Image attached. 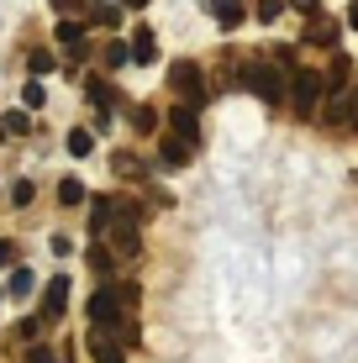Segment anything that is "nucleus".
<instances>
[{
  "label": "nucleus",
  "mask_w": 358,
  "mask_h": 363,
  "mask_svg": "<svg viewBox=\"0 0 358 363\" xmlns=\"http://www.w3.org/2000/svg\"><path fill=\"white\" fill-rule=\"evenodd\" d=\"M111 242H116V253L121 258H132V253H138V211H132V206H111Z\"/></svg>",
  "instance_id": "nucleus-1"
},
{
  "label": "nucleus",
  "mask_w": 358,
  "mask_h": 363,
  "mask_svg": "<svg viewBox=\"0 0 358 363\" xmlns=\"http://www.w3.org/2000/svg\"><path fill=\"white\" fill-rule=\"evenodd\" d=\"M316 100H322V74L316 69H295V84H290L295 116H316Z\"/></svg>",
  "instance_id": "nucleus-2"
},
{
  "label": "nucleus",
  "mask_w": 358,
  "mask_h": 363,
  "mask_svg": "<svg viewBox=\"0 0 358 363\" xmlns=\"http://www.w3.org/2000/svg\"><path fill=\"white\" fill-rule=\"evenodd\" d=\"M242 84H248L253 95H264L269 106H279V100H285V79H279V74L269 69V64H253L248 74H242Z\"/></svg>",
  "instance_id": "nucleus-3"
},
{
  "label": "nucleus",
  "mask_w": 358,
  "mask_h": 363,
  "mask_svg": "<svg viewBox=\"0 0 358 363\" xmlns=\"http://www.w3.org/2000/svg\"><path fill=\"white\" fill-rule=\"evenodd\" d=\"M121 311H127V306H121V290H101V295H95L90 300V321H95V327H121Z\"/></svg>",
  "instance_id": "nucleus-4"
},
{
  "label": "nucleus",
  "mask_w": 358,
  "mask_h": 363,
  "mask_svg": "<svg viewBox=\"0 0 358 363\" xmlns=\"http://www.w3.org/2000/svg\"><path fill=\"white\" fill-rule=\"evenodd\" d=\"M174 90L184 95V106H201V100H206V79H201V69H195V64H174Z\"/></svg>",
  "instance_id": "nucleus-5"
},
{
  "label": "nucleus",
  "mask_w": 358,
  "mask_h": 363,
  "mask_svg": "<svg viewBox=\"0 0 358 363\" xmlns=\"http://www.w3.org/2000/svg\"><path fill=\"white\" fill-rule=\"evenodd\" d=\"M69 311V274H58V279H47L43 290V321H58Z\"/></svg>",
  "instance_id": "nucleus-6"
},
{
  "label": "nucleus",
  "mask_w": 358,
  "mask_h": 363,
  "mask_svg": "<svg viewBox=\"0 0 358 363\" xmlns=\"http://www.w3.org/2000/svg\"><path fill=\"white\" fill-rule=\"evenodd\" d=\"M90 353H95V363H127V353H121V342L111 332H95L90 337Z\"/></svg>",
  "instance_id": "nucleus-7"
},
{
  "label": "nucleus",
  "mask_w": 358,
  "mask_h": 363,
  "mask_svg": "<svg viewBox=\"0 0 358 363\" xmlns=\"http://www.w3.org/2000/svg\"><path fill=\"white\" fill-rule=\"evenodd\" d=\"M174 137H179V143H195V137H201V121H195V106H174Z\"/></svg>",
  "instance_id": "nucleus-8"
},
{
  "label": "nucleus",
  "mask_w": 358,
  "mask_h": 363,
  "mask_svg": "<svg viewBox=\"0 0 358 363\" xmlns=\"http://www.w3.org/2000/svg\"><path fill=\"white\" fill-rule=\"evenodd\" d=\"M158 158H164L169 169H184V164H190V143H179V137H164V147H158Z\"/></svg>",
  "instance_id": "nucleus-9"
},
{
  "label": "nucleus",
  "mask_w": 358,
  "mask_h": 363,
  "mask_svg": "<svg viewBox=\"0 0 358 363\" xmlns=\"http://www.w3.org/2000/svg\"><path fill=\"white\" fill-rule=\"evenodd\" d=\"M206 6H211L216 11V21H221V27H237V21H242V0H206Z\"/></svg>",
  "instance_id": "nucleus-10"
},
{
  "label": "nucleus",
  "mask_w": 358,
  "mask_h": 363,
  "mask_svg": "<svg viewBox=\"0 0 358 363\" xmlns=\"http://www.w3.org/2000/svg\"><path fill=\"white\" fill-rule=\"evenodd\" d=\"M58 43H64L74 58H79L84 48H90V43H84V27H79V21H64V27H58Z\"/></svg>",
  "instance_id": "nucleus-11"
},
{
  "label": "nucleus",
  "mask_w": 358,
  "mask_h": 363,
  "mask_svg": "<svg viewBox=\"0 0 358 363\" xmlns=\"http://www.w3.org/2000/svg\"><path fill=\"white\" fill-rule=\"evenodd\" d=\"M153 53H158L153 32H147V27H138V37H132V58H138V64H153Z\"/></svg>",
  "instance_id": "nucleus-12"
},
{
  "label": "nucleus",
  "mask_w": 358,
  "mask_h": 363,
  "mask_svg": "<svg viewBox=\"0 0 358 363\" xmlns=\"http://www.w3.org/2000/svg\"><path fill=\"white\" fill-rule=\"evenodd\" d=\"M348 74H353V64H348V58H332V69H327V84H332V90H342V84H348Z\"/></svg>",
  "instance_id": "nucleus-13"
},
{
  "label": "nucleus",
  "mask_w": 358,
  "mask_h": 363,
  "mask_svg": "<svg viewBox=\"0 0 358 363\" xmlns=\"http://www.w3.org/2000/svg\"><path fill=\"white\" fill-rule=\"evenodd\" d=\"M90 147H95V132H84V127H74V132H69V153H79V158H84Z\"/></svg>",
  "instance_id": "nucleus-14"
},
{
  "label": "nucleus",
  "mask_w": 358,
  "mask_h": 363,
  "mask_svg": "<svg viewBox=\"0 0 358 363\" xmlns=\"http://www.w3.org/2000/svg\"><path fill=\"white\" fill-rule=\"evenodd\" d=\"M90 100H95L101 111H111V106H116V90H111V84H101V79H90Z\"/></svg>",
  "instance_id": "nucleus-15"
},
{
  "label": "nucleus",
  "mask_w": 358,
  "mask_h": 363,
  "mask_svg": "<svg viewBox=\"0 0 358 363\" xmlns=\"http://www.w3.org/2000/svg\"><path fill=\"white\" fill-rule=\"evenodd\" d=\"M58 200H64V206H79V200H84V184H79V179H64V184H58Z\"/></svg>",
  "instance_id": "nucleus-16"
},
{
  "label": "nucleus",
  "mask_w": 358,
  "mask_h": 363,
  "mask_svg": "<svg viewBox=\"0 0 358 363\" xmlns=\"http://www.w3.org/2000/svg\"><path fill=\"white\" fill-rule=\"evenodd\" d=\"M6 290H11V295H27V290H32V269H16V274H11V284H6Z\"/></svg>",
  "instance_id": "nucleus-17"
},
{
  "label": "nucleus",
  "mask_w": 358,
  "mask_h": 363,
  "mask_svg": "<svg viewBox=\"0 0 358 363\" xmlns=\"http://www.w3.org/2000/svg\"><path fill=\"white\" fill-rule=\"evenodd\" d=\"M95 21H101V27H116V21H121V6H111V0H106V6H95Z\"/></svg>",
  "instance_id": "nucleus-18"
},
{
  "label": "nucleus",
  "mask_w": 358,
  "mask_h": 363,
  "mask_svg": "<svg viewBox=\"0 0 358 363\" xmlns=\"http://www.w3.org/2000/svg\"><path fill=\"white\" fill-rule=\"evenodd\" d=\"M127 58H132V48H127V43H111V48H106V64H111V69L127 64Z\"/></svg>",
  "instance_id": "nucleus-19"
},
{
  "label": "nucleus",
  "mask_w": 358,
  "mask_h": 363,
  "mask_svg": "<svg viewBox=\"0 0 358 363\" xmlns=\"http://www.w3.org/2000/svg\"><path fill=\"white\" fill-rule=\"evenodd\" d=\"M21 100H27V106L37 111V106H43V100H47V95H43V84H37V79H32V84H27V90H21Z\"/></svg>",
  "instance_id": "nucleus-20"
},
{
  "label": "nucleus",
  "mask_w": 358,
  "mask_h": 363,
  "mask_svg": "<svg viewBox=\"0 0 358 363\" xmlns=\"http://www.w3.org/2000/svg\"><path fill=\"white\" fill-rule=\"evenodd\" d=\"M342 121H348V127H358V90L342 100Z\"/></svg>",
  "instance_id": "nucleus-21"
},
{
  "label": "nucleus",
  "mask_w": 358,
  "mask_h": 363,
  "mask_svg": "<svg viewBox=\"0 0 358 363\" xmlns=\"http://www.w3.org/2000/svg\"><path fill=\"white\" fill-rule=\"evenodd\" d=\"M0 132H27V116H21V111H11V116L0 121Z\"/></svg>",
  "instance_id": "nucleus-22"
},
{
  "label": "nucleus",
  "mask_w": 358,
  "mask_h": 363,
  "mask_svg": "<svg viewBox=\"0 0 358 363\" xmlns=\"http://www.w3.org/2000/svg\"><path fill=\"white\" fill-rule=\"evenodd\" d=\"M47 69H53V53H43V48H37V53H32V74H47Z\"/></svg>",
  "instance_id": "nucleus-23"
},
{
  "label": "nucleus",
  "mask_w": 358,
  "mask_h": 363,
  "mask_svg": "<svg viewBox=\"0 0 358 363\" xmlns=\"http://www.w3.org/2000/svg\"><path fill=\"white\" fill-rule=\"evenodd\" d=\"M11 200H16V206H32V179H21L16 190H11Z\"/></svg>",
  "instance_id": "nucleus-24"
},
{
  "label": "nucleus",
  "mask_w": 358,
  "mask_h": 363,
  "mask_svg": "<svg viewBox=\"0 0 358 363\" xmlns=\"http://www.w3.org/2000/svg\"><path fill=\"white\" fill-rule=\"evenodd\" d=\"M27 363H53V353H47V347H37V342H32V347H27Z\"/></svg>",
  "instance_id": "nucleus-25"
},
{
  "label": "nucleus",
  "mask_w": 358,
  "mask_h": 363,
  "mask_svg": "<svg viewBox=\"0 0 358 363\" xmlns=\"http://www.w3.org/2000/svg\"><path fill=\"white\" fill-rule=\"evenodd\" d=\"M258 16H264V21H274V16H279V0H258Z\"/></svg>",
  "instance_id": "nucleus-26"
},
{
  "label": "nucleus",
  "mask_w": 358,
  "mask_h": 363,
  "mask_svg": "<svg viewBox=\"0 0 358 363\" xmlns=\"http://www.w3.org/2000/svg\"><path fill=\"white\" fill-rule=\"evenodd\" d=\"M11 258H16V247H11V242H0V269H6Z\"/></svg>",
  "instance_id": "nucleus-27"
},
{
  "label": "nucleus",
  "mask_w": 358,
  "mask_h": 363,
  "mask_svg": "<svg viewBox=\"0 0 358 363\" xmlns=\"http://www.w3.org/2000/svg\"><path fill=\"white\" fill-rule=\"evenodd\" d=\"M53 6H58V11H79L84 0H53Z\"/></svg>",
  "instance_id": "nucleus-28"
},
{
  "label": "nucleus",
  "mask_w": 358,
  "mask_h": 363,
  "mask_svg": "<svg viewBox=\"0 0 358 363\" xmlns=\"http://www.w3.org/2000/svg\"><path fill=\"white\" fill-rule=\"evenodd\" d=\"M348 27H358V6H348Z\"/></svg>",
  "instance_id": "nucleus-29"
},
{
  "label": "nucleus",
  "mask_w": 358,
  "mask_h": 363,
  "mask_svg": "<svg viewBox=\"0 0 358 363\" xmlns=\"http://www.w3.org/2000/svg\"><path fill=\"white\" fill-rule=\"evenodd\" d=\"M295 6H301V11H316V0H295Z\"/></svg>",
  "instance_id": "nucleus-30"
},
{
  "label": "nucleus",
  "mask_w": 358,
  "mask_h": 363,
  "mask_svg": "<svg viewBox=\"0 0 358 363\" xmlns=\"http://www.w3.org/2000/svg\"><path fill=\"white\" fill-rule=\"evenodd\" d=\"M121 6H142V0H121Z\"/></svg>",
  "instance_id": "nucleus-31"
}]
</instances>
